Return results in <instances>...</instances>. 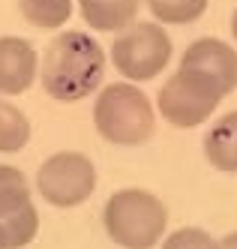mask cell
Segmentation results:
<instances>
[{"mask_svg":"<svg viewBox=\"0 0 237 249\" xmlns=\"http://www.w3.org/2000/svg\"><path fill=\"white\" fill-rule=\"evenodd\" d=\"M42 87L57 102H78L99 90L105 78V51L81 30L57 33L42 57Z\"/></svg>","mask_w":237,"mask_h":249,"instance_id":"1","label":"cell"},{"mask_svg":"<svg viewBox=\"0 0 237 249\" xmlns=\"http://www.w3.org/2000/svg\"><path fill=\"white\" fill-rule=\"evenodd\" d=\"M93 126L111 144L138 147L153 135V105L132 81L108 84L93 102Z\"/></svg>","mask_w":237,"mask_h":249,"instance_id":"2","label":"cell"},{"mask_svg":"<svg viewBox=\"0 0 237 249\" xmlns=\"http://www.w3.org/2000/svg\"><path fill=\"white\" fill-rule=\"evenodd\" d=\"M105 234L123 249H150L162 240L168 210L147 189H117L102 210Z\"/></svg>","mask_w":237,"mask_h":249,"instance_id":"3","label":"cell"},{"mask_svg":"<svg viewBox=\"0 0 237 249\" xmlns=\"http://www.w3.org/2000/svg\"><path fill=\"white\" fill-rule=\"evenodd\" d=\"M171 36L162 24H153V21H135L126 30H120L114 42H111V63L114 69L129 78L132 84L135 81H150L156 75L165 72V66L171 63Z\"/></svg>","mask_w":237,"mask_h":249,"instance_id":"4","label":"cell"},{"mask_svg":"<svg viewBox=\"0 0 237 249\" xmlns=\"http://www.w3.org/2000/svg\"><path fill=\"white\" fill-rule=\"evenodd\" d=\"M36 189L51 207H78L96 189V168L84 153L60 150L39 165Z\"/></svg>","mask_w":237,"mask_h":249,"instance_id":"5","label":"cell"},{"mask_svg":"<svg viewBox=\"0 0 237 249\" xmlns=\"http://www.w3.org/2000/svg\"><path fill=\"white\" fill-rule=\"evenodd\" d=\"M219 99L222 96L216 93L210 84H204L201 78L183 72V69H177V72L162 84L156 105H159V114L165 117L171 126L192 129V126H201V123L216 111Z\"/></svg>","mask_w":237,"mask_h":249,"instance_id":"6","label":"cell"},{"mask_svg":"<svg viewBox=\"0 0 237 249\" xmlns=\"http://www.w3.org/2000/svg\"><path fill=\"white\" fill-rule=\"evenodd\" d=\"M0 222L6 228L9 249H24L39 231V213L30 198V183L15 165H0Z\"/></svg>","mask_w":237,"mask_h":249,"instance_id":"7","label":"cell"},{"mask_svg":"<svg viewBox=\"0 0 237 249\" xmlns=\"http://www.w3.org/2000/svg\"><path fill=\"white\" fill-rule=\"evenodd\" d=\"M183 72L201 78L204 84H210L222 99L237 90V51L216 39V36H201L186 45V51L180 54V66Z\"/></svg>","mask_w":237,"mask_h":249,"instance_id":"8","label":"cell"},{"mask_svg":"<svg viewBox=\"0 0 237 249\" xmlns=\"http://www.w3.org/2000/svg\"><path fill=\"white\" fill-rule=\"evenodd\" d=\"M36 48L21 36H0V93L18 96L36 81Z\"/></svg>","mask_w":237,"mask_h":249,"instance_id":"9","label":"cell"},{"mask_svg":"<svg viewBox=\"0 0 237 249\" xmlns=\"http://www.w3.org/2000/svg\"><path fill=\"white\" fill-rule=\"evenodd\" d=\"M81 18L99 33H120L135 24L141 0H78Z\"/></svg>","mask_w":237,"mask_h":249,"instance_id":"10","label":"cell"},{"mask_svg":"<svg viewBox=\"0 0 237 249\" xmlns=\"http://www.w3.org/2000/svg\"><path fill=\"white\" fill-rule=\"evenodd\" d=\"M204 156L207 162L222 171L237 174V111L222 114L204 135Z\"/></svg>","mask_w":237,"mask_h":249,"instance_id":"11","label":"cell"},{"mask_svg":"<svg viewBox=\"0 0 237 249\" xmlns=\"http://www.w3.org/2000/svg\"><path fill=\"white\" fill-rule=\"evenodd\" d=\"M30 141V120L21 108L0 99V153H18Z\"/></svg>","mask_w":237,"mask_h":249,"instance_id":"12","label":"cell"},{"mask_svg":"<svg viewBox=\"0 0 237 249\" xmlns=\"http://www.w3.org/2000/svg\"><path fill=\"white\" fill-rule=\"evenodd\" d=\"M21 15L39 30H57L72 18V0H18Z\"/></svg>","mask_w":237,"mask_h":249,"instance_id":"13","label":"cell"},{"mask_svg":"<svg viewBox=\"0 0 237 249\" xmlns=\"http://www.w3.org/2000/svg\"><path fill=\"white\" fill-rule=\"evenodd\" d=\"M147 9L162 24H192L204 15L207 0H147Z\"/></svg>","mask_w":237,"mask_h":249,"instance_id":"14","label":"cell"},{"mask_svg":"<svg viewBox=\"0 0 237 249\" xmlns=\"http://www.w3.org/2000/svg\"><path fill=\"white\" fill-rule=\"evenodd\" d=\"M159 249H219V240H213L204 228H177Z\"/></svg>","mask_w":237,"mask_h":249,"instance_id":"15","label":"cell"},{"mask_svg":"<svg viewBox=\"0 0 237 249\" xmlns=\"http://www.w3.org/2000/svg\"><path fill=\"white\" fill-rule=\"evenodd\" d=\"M219 249H237V231H231V234H225L219 240Z\"/></svg>","mask_w":237,"mask_h":249,"instance_id":"16","label":"cell"},{"mask_svg":"<svg viewBox=\"0 0 237 249\" xmlns=\"http://www.w3.org/2000/svg\"><path fill=\"white\" fill-rule=\"evenodd\" d=\"M0 249H9V237H6V228L0 222Z\"/></svg>","mask_w":237,"mask_h":249,"instance_id":"17","label":"cell"},{"mask_svg":"<svg viewBox=\"0 0 237 249\" xmlns=\"http://www.w3.org/2000/svg\"><path fill=\"white\" fill-rule=\"evenodd\" d=\"M231 36H234V42H237V9H234V15H231Z\"/></svg>","mask_w":237,"mask_h":249,"instance_id":"18","label":"cell"}]
</instances>
